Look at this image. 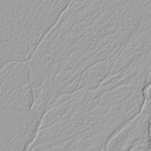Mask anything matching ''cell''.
Segmentation results:
<instances>
[{
  "instance_id": "6da1fadb",
  "label": "cell",
  "mask_w": 151,
  "mask_h": 151,
  "mask_svg": "<svg viewBox=\"0 0 151 151\" xmlns=\"http://www.w3.org/2000/svg\"><path fill=\"white\" fill-rule=\"evenodd\" d=\"M151 1H74L28 61L40 114L83 77H109L150 58Z\"/></svg>"
},
{
  "instance_id": "7a4b0ae2",
  "label": "cell",
  "mask_w": 151,
  "mask_h": 151,
  "mask_svg": "<svg viewBox=\"0 0 151 151\" xmlns=\"http://www.w3.org/2000/svg\"><path fill=\"white\" fill-rule=\"evenodd\" d=\"M70 2L0 0L1 67L28 61Z\"/></svg>"
},
{
  "instance_id": "3957f363",
  "label": "cell",
  "mask_w": 151,
  "mask_h": 151,
  "mask_svg": "<svg viewBox=\"0 0 151 151\" xmlns=\"http://www.w3.org/2000/svg\"><path fill=\"white\" fill-rule=\"evenodd\" d=\"M0 81V151L28 150L41 122L34 109L28 62L1 67Z\"/></svg>"
},
{
  "instance_id": "277c9868",
  "label": "cell",
  "mask_w": 151,
  "mask_h": 151,
  "mask_svg": "<svg viewBox=\"0 0 151 151\" xmlns=\"http://www.w3.org/2000/svg\"><path fill=\"white\" fill-rule=\"evenodd\" d=\"M150 97H148L141 111L129 121L109 141V150H150Z\"/></svg>"
}]
</instances>
